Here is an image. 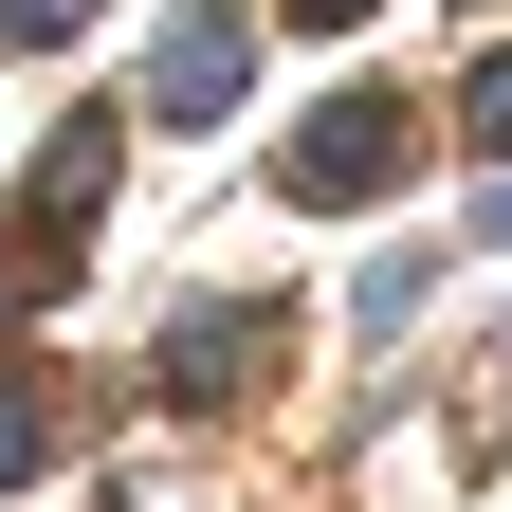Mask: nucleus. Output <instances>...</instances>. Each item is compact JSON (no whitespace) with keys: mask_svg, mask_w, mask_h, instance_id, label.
<instances>
[{"mask_svg":"<svg viewBox=\"0 0 512 512\" xmlns=\"http://www.w3.org/2000/svg\"><path fill=\"white\" fill-rule=\"evenodd\" d=\"M275 348H293V311H275V293H202V311H183V330L147 348V403H183V421H220V403H238V384L275 366Z\"/></svg>","mask_w":512,"mask_h":512,"instance_id":"obj_1","label":"nucleus"},{"mask_svg":"<svg viewBox=\"0 0 512 512\" xmlns=\"http://www.w3.org/2000/svg\"><path fill=\"white\" fill-rule=\"evenodd\" d=\"M403 147H421L403 92H330V110L275 147V183H293V202H384V183H403Z\"/></svg>","mask_w":512,"mask_h":512,"instance_id":"obj_2","label":"nucleus"},{"mask_svg":"<svg viewBox=\"0 0 512 512\" xmlns=\"http://www.w3.org/2000/svg\"><path fill=\"white\" fill-rule=\"evenodd\" d=\"M238 92H256V19H238V0H202V19L147 37V128H220Z\"/></svg>","mask_w":512,"mask_h":512,"instance_id":"obj_3","label":"nucleus"},{"mask_svg":"<svg viewBox=\"0 0 512 512\" xmlns=\"http://www.w3.org/2000/svg\"><path fill=\"white\" fill-rule=\"evenodd\" d=\"M110 165H128V128H110V110H74V128L37 147V202H19V238H37V256H74V238L110 220Z\"/></svg>","mask_w":512,"mask_h":512,"instance_id":"obj_4","label":"nucleus"},{"mask_svg":"<svg viewBox=\"0 0 512 512\" xmlns=\"http://www.w3.org/2000/svg\"><path fill=\"white\" fill-rule=\"evenodd\" d=\"M55 458V421H37V384H0V476H37Z\"/></svg>","mask_w":512,"mask_h":512,"instance_id":"obj_5","label":"nucleus"},{"mask_svg":"<svg viewBox=\"0 0 512 512\" xmlns=\"http://www.w3.org/2000/svg\"><path fill=\"white\" fill-rule=\"evenodd\" d=\"M74 19H92V0H0V55H55Z\"/></svg>","mask_w":512,"mask_h":512,"instance_id":"obj_6","label":"nucleus"},{"mask_svg":"<svg viewBox=\"0 0 512 512\" xmlns=\"http://www.w3.org/2000/svg\"><path fill=\"white\" fill-rule=\"evenodd\" d=\"M458 128H476V147H512V55H476V92H458Z\"/></svg>","mask_w":512,"mask_h":512,"instance_id":"obj_7","label":"nucleus"},{"mask_svg":"<svg viewBox=\"0 0 512 512\" xmlns=\"http://www.w3.org/2000/svg\"><path fill=\"white\" fill-rule=\"evenodd\" d=\"M293 19H366V0H293Z\"/></svg>","mask_w":512,"mask_h":512,"instance_id":"obj_8","label":"nucleus"}]
</instances>
